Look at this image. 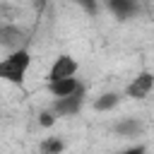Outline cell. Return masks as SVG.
<instances>
[{
    "mask_svg": "<svg viewBox=\"0 0 154 154\" xmlns=\"http://www.w3.org/2000/svg\"><path fill=\"white\" fill-rule=\"evenodd\" d=\"M72 2L77 7H82L84 14H89V17H96L101 12V0H72Z\"/></svg>",
    "mask_w": 154,
    "mask_h": 154,
    "instance_id": "obj_11",
    "label": "cell"
},
{
    "mask_svg": "<svg viewBox=\"0 0 154 154\" xmlns=\"http://www.w3.org/2000/svg\"><path fill=\"white\" fill-rule=\"evenodd\" d=\"M55 120H58V116H55L51 108L38 113V125H41V128H53V125H55Z\"/></svg>",
    "mask_w": 154,
    "mask_h": 154,
    "instance_id": "obj_12",
    "label": "cell"
},
{
    "mask_svg": "<svg viewBox=\"0 0 154 154\" xmlns=\"http://www.w3.org/2000/svg\"><path fill=\"white\" fill-rule=\"evenodd\" d=\"M113 132H116L118 137H123V140H132V137H137V135L142 132V123H140L137 118H120V120L113 125Z\"/></svg>",
    "mask_w": 154,
    "mask_h": 154,
    "instance_id": "obj_8",
    "label": "cell"
},
{
    "mask_svg": "<svg viewBox=\"0 0 154 154\" xmlns=\"http://www.w3.org/2000/svg\"><path fill=\"white\" fill-rule=\"evenodd\" d=\"M31 67V53L26 48L10 51L5 58H0V82L22 87L26 79V72Z\"/></svg>",
    "mask_w": 154,
    "mask_h": 154,
    "instance_id": "obj_1",
    "label": "cell"
},
{
    "mask_svg": "<svg viewBox=\"0 0 154 154\" xmlns=\"http://www.w3.org/2000/svg\"><path fill=\"white\" fill-rule=\"evenodd\" d=\"M77 70H79V63H77L72 55L63 53V55H58V58L53 60V65H51V70H48V75H46V82H55V79L75 77Z\"/></svg>",
    "mask_w": 154,
    "mask_h": 154,
    "instance_id": "obj_3",
    "label": "cell"
},
{
    "mask_svg": "<svg viewBox=\"0 0 154 154\" xmlns=\"http://www.w3.org/2000/svg\"><path fill=\"white\" fill-rule=\"evenodd\" d=\"M84 84L77 79V77H67V79H55V82H48V91L51 96L55 99H63V96H70L75 91H79Z\"/></svg>",
    "mask_w": 154,
    "mask_h": 154,
    "instance_id": "obj_7",
    "label": "cell"
},
{
    "mask_svg": "<svg viewBox=\"0 0 154 154\" xmlns=\"http://www.w3.org/2000/svg\"><path fill=\"white\" fill-rule=\"evenodd\" d=\"M84 96H87V89L82 87L79 91L70 94V96H63V99H55L51 111L58 116V118H70V116H77L84 106Z\"/></svg>",
    "mask_w": 154,
    "mask_h": 154,
    "instance_id": "obj_2",
    "label": "cell"
},
{
    "mask_svg": "<svg viewBox=\"0 0 154 154\" xmlns=\"http://www.w3.org/2000/svg\"><path fill=\"white\" fill-rule=\"evenodd\" d=\"M26 31L17 24H10V22H0V46L7 48V51H19V48H26Z\"/></svg>",
    "mask_w": 154,
    "mask_h": 154,
    "instance_id": "obj_4",
    "label": "cell"
},
{
    "mask_svg": "<svg viewBox=\"0 0 154 154\" xmlns=\"http://www.w3.org/2000/svg\"><path fill=\"white\" fill-rule=\"evenodd\" d=\"M106 5V10L118 19V22H125V19H132L137 12H140V0H101Z\"/></svg>",
    "mask_w": 154,
    "mask_h": 154,
    "instance_id": "obj_6",
    "label": "cell"
},
{
    "mask_svg": "<svg viewBox=\"0 0 154 154\" xmlns=\"http://www.w3.org/2000/svg\"><path fill=\"white\" fill-rule=\"evenodd\" d=\"M113 154H147V147L144 144H132V147H125V149L113 152Z\"/></svg>",
    "mask_w": 154,
    "mask_h": 154,
    "instance_id": "obj_13",
    "label": "cell"
},
{
    "mask_svg": "<svg viewBox=\"0 0 154 154\" xmlns=\"http://www.w3.org/2000/svg\"><path fill=\"white\" fill-rule=\"evenodd\" d=\"M65 152V142L58 135H48L38 142V154H63Z\"/></svg>",
    "mask_w": 154,
    "mask_h": 154,
    "instance_id": "obj_9",
    "label": "cell"
},
{
    "mask_svg": "<svg viewBox=\"0 0 154 154\" xmlns=\"http://www.w3.org/2000/svg\"><path fill=\"white\" fill-rule=\"evenodd\" d=\"M154 89V72H149V70H142L140 75H135L132 77V82L125 87V96H130V99H147L149 96V91Z\"/></svg>",
    "mask_w": 154,
    "mask_h": 154,
    "instance_id": "obj_5",
    "label": "cell"
},
{
    "mask_svg": "<svg viewBox=\"0 0 154 154\" xmlns=\"http://www.w3.org/2000/svg\"><path fill=\"white\" fill-rule=\"evenodd\" d=\"M118 103H120V94H118V91H106V94L96 96L94 108H96L99 113H106V111H113Z\"/></svg>",
    "mask_w": 154,
    "mask_h": 154,
    "instance_id": "obj_10",
    "label": "cell"
}]
</instances>
